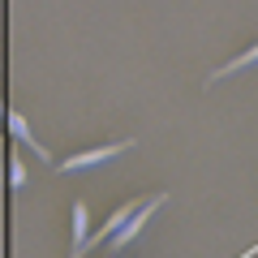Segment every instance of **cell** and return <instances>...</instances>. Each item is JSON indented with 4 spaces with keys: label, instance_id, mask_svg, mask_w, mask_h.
I'll list each match as a JSON object with an SVG mask.
<instances>
[{
    "label": "cell",
    "instance_id": "obj_4",
    "mask_svg": "<svg viewBox=\"0 0 258 258\" xmlns=\"http://www.w3.org/2000/svg\"><path fill=\"white\" fill-rule=\"evenodd\" d=\"M69 228H74V258H86L91 254V207L86 203H74Z\"/></svg>",
    "mask_w": 258,
    "mask_h": 258
},
{
    "label": "cell",
    "instance_id": "obj_7",
    "mask_svg": "<svg viewBox=\"0 0 258 258\" xmlns=\"http://www.w3.org/2000/svg\"><path fill=\"white\" fill-rule=\"evenodd\" d=\"M5 172H9V176H5V181H9V194L26 189V159H22V155H9V168H5Z\"/></svg>",
    "mask_w": 258,
    "mask_h": 258
},
{
    "label": "cell",
    "instance_id": "obj_6",
    "mask_svg": "<svg viewBox=\"0 0 258 258\" xmlns=\"http://www.w3.org/2000/svg\"><path fill=\"white\" fill-rule=\"evenodd\" d=\"M138 203H142V198H129V203H120V207H116V211H112V215H108V220H103V224H99V228H95V232H91V249H99V245H103V241H108V237H112V232H116V228H120V224H125V220H129V215H134V207H138Z\"/></svg>",
    "mask_w": 258,
    "mask_h": 258
},
{
    "label": "cell",
    "instance_id": "obj_8",
    "mask_svg": "<svg viewBox=\"0 0 258 258\" xmlns=\"http://www.w3.org/2000/svg\"><path fill=\"white\" fill-rule=\"evenodd\" d=\"M0 116H5V99H0Z\"/></svg>",
    "mask_w": 258,
    "mask_h": 258
},
{
    "label": "cell",
    "instance_id": "obj_1",
    "mask_svg": "<svg viewBox=\"0 0 258 258\" xmlns=\"http://www.w3.org/2000/svg\"><path fill=\"white\" fill-rule=\"evenodd\" d=\"M164 203H168V194H147V198H142V203L134 207V215H129V220L120 224V228L112 232V237L103 241L99 249H103V254H125V249L134 245L138 237H142V228H147V220H151V215H155V211H159Z\"/></svg>",
    "mask_w": 258,
    "mask_h": 258
},
{
    "label": "cell",
    "instance_id": "obj_2",
    "mask_svg": "<svg viewBox=\"0 0 258 258\" xmlns=\"http://www.w3.org/2000/svg\"><path fill=\"white\" fill-rule=\"evenodd\" d=\"M129 151H134V138H116V142H103V147H86V151L64 155L60 164H56V172H60V176H78V172H91V168L112 164V159L129 155Z\"/></svg>",
    "mask_w": 258,
    "mask_h": 258
},
{
    "label": "cell",
    "instance_id": "obj_5",
    "mask_svg": "<svg viewBox=\"0 0 258 258\" xmlns=\"http://www.w3.org/2000/svg\"><path fill=\"white\" fill-rule=\"evenodd\" d=\"M258 64V43H249L241 56H232V60H224L220 69H211V78H207V86H215V82H224V78H232V74H245V69H254Z\"/></svg>",
    "mask_w": 258,
    "mask_h": 258
},
{
    "label": "cell",
    "instance_id": "obj_3",
    "mask_svg": "<svg viewBox=\"0 0 258 258\" xmlns=\"http://www.w3.org/2000/svg\"><path fill=\"white\" fill-rule=\"evenodd\" d=\"M5 129H9V138H13V142H22V147H26L35 159H43V164L52 159V151H47L43 142L35 138V129L26 125V116H22V112H5Z\"/></svg>",
    "mask_w": 258,
    "mask_h": 258
}]
</instances>
